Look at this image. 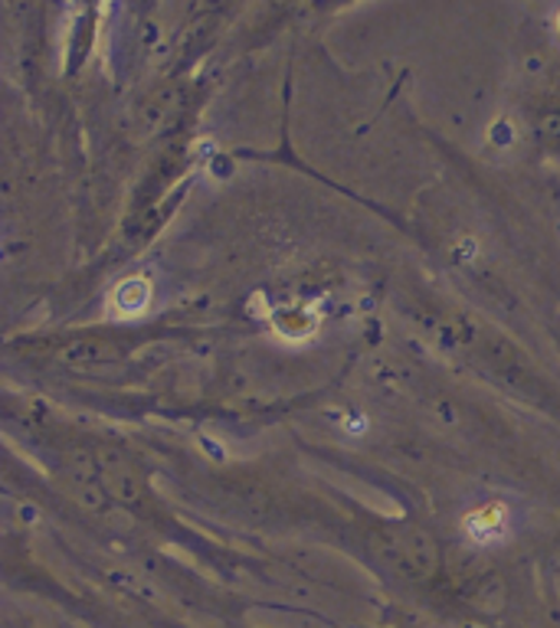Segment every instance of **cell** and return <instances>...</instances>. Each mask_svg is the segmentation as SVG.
<instances>
[{
  "instance_id": "cell-3",
  "label": "cell",
  "mask_w": 560,
  "mask_h": 628,
  "mask_svg": "<svg viewBox=\"0 0 560 628\" xmlns=\"http://www.w3.org/2000/svg\"><path fill=\"white\" fill-rule=\"evenodd\" d=\"M557 27H560V24H557Z\"/></svg>"
},
{
  "instance_id": "cell-2",
  "label": "cell",
  "mask_w": 560,
  "mask_h": 628,
  "mask_svg": "<svg viewBox=\"0 0 560 628\" xmlns=\"http://www.w3.org/2000/svg\"><path fill=\"white\" fill-rule=\"evenodd\" d=\"M148 298H151V289H148L144 279H125V282L115 289V295H112V308H115L118 318H131V315H141V311H144Z\"/></svg>"
},
{
  "instance_id": "cell-1",
  "label": "cell",
  "mask_w": 560,
  "mask_h": 628,
  "mask_svg": "<svg viewBox=\"0 0 560 628\" xmlns=\"http://www.w3.org/2000/svg\"><path fill=\"white\" fill-rule=\"evenodd\" d=\"M466 534L479 547H492V543L505 540V534H508V508L505 504H485V508L472 511L466 517Z\"/></svg>"
}]
</instances>
